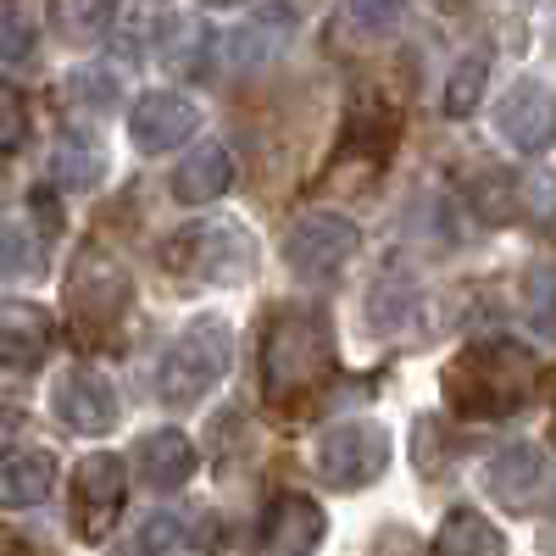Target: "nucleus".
<instances>
[{
	"instance_id": "30",
	"label": "nucleus",
	"mask_w": 556,
	"mask_h": 556,
	"mask_svg": "<svg viewBox=\"0 0 556 556\" xmlns=\"http://www.w3.org/2000/svg\"><path fill=\"white\" fill-rule=\"evenodd\" d=\"M345 12L362 34H390L406 12V0H345Z\"/></svg>"
},
{
	"instance_id": "17",
	"label": "nucleus",
	"mask_w": 556,
	"mask_h": 556,
	"mask_svg": "<svg viewBox=\"0 0 556 556\" xmlns=\"http://www.w3.org/2000/svg\"><path fill=\"white\" fill-rule=\"evenodd\" d=\"M429 556H506V534L473 506H456V513H445Z\"/></svg>"
},
{
	"instance_id": "29",
	"label": "nucleus",
	"mask_w": 556,
	"mask_h": 556,
	"mask_svg": "<svg viewBox=\"0 0 556 556\" xmlns=\"http://www.w3.org/2000/svg\"><path fill=\"white\" fill-rule=\"evenodd\" d=\"M34 56V17L17 7H0V62H28Z\"/></svg>"
},
{
	"instance_id": "1",
	"label": "nucleus",
	"mask_w": 556,
	"mask_h": 556,
	"mask_svg": "<svg viewBox=\"0 0 556 556\" xmlns=\"http://www.w3.org/2000/svg\"><path fill=\"white\" fill-rule=\"evenodd\" d=\"M540 390V362L518 340H473L445 367V406L468 424L518 417Z\"/></svg>"
},
{
	"instance_id": "11",
	"label": "nucleus",
	"mask_w": 556,
	"mask_h": 556,
	"mask_svg": "<svg viewBox=\"0 0 556 556\" xmlns=\"http://www.w3.org/2000/svg\"><path fill=\"white\" fill-rule=\"evenodd\" d=\"M195 123H201L195 101L178 96V89H151V96H139L134 112H128V134H134V146L146 156L184 146V139L195 134Z\"/></svg>"
},
{
	"instance_id": "15",
	"label": "nucleus",
	"mask_w": 556,
	"mask_h": 556,
	"mask_svg": "<svg viewBox=\"0 0 556 556\" xmlns=\"http://www.w3.org/2000/svg\"><path fill=\"white\" fill-rule=\"evenodd\" d=\"M545 479V456L540 445H506L484 462V490L501 501V506H529L534 490Z\"/></svg>"
},
{
	"instance_id": "32",
	"label": "nucleus",
	"mask_w": 556,
	"mask_h": 556,
	"mask_svg": "<svg viewBox=\"0 0 556 556\" xmlns=\"http://www.w3.org/2000/svg\"><path fill=\"white\" fill-rule=\"evenodd\" d=\"M529 312L540 317V329H556V267L529 273Z\"/></svg>"
},
{
	"instance_id": "6",
	"label": "nucleus",
	"mask_w": 556,
	"mask_h": 556,
	"mask_svg": "<svg viewBox=\"0 0 556 556\" xmlns=\"http://www.w3.org/2000/svg\"><path fill=\"white\" fill-rule=\"evenodd\" d=\"M390 434L384 424H334L317 434V473L329 490H362L384 473Z\"/></svg>"
},
{
	"instance_id": "8",
	"label": "nucleus",
	"mask_w": 556,
	"mask_h": 556,
	"mask_svg": "<svg viewBox=\"0 0 556 556\" xmlns=\"http://www.w3.org/2000/svg\"><path fill=\"white\" fill-rule=\"evenodd\" d=\"M356 256V223L340 212H301L285 235V262L301 278H329Z\"/></svg>"
},
{
	"instance_id": "16",
	"label": "nucleus",
	"mask_w": 556,
	"mask_h": 556,
	"mask_svg": "<svg viewBox=\"0 0 556 556\" xmlns=\"http://www.w3.org/2000/svg\"><path fill=\"white\" fill-rule=\"evenodd\" d=\"M228 184H235V156H228V146H217V139H206V146H195L190 156L178 162L173 173V195L184 206H206L217 201Z\"/></svg>"
},
{
	"instance_id": "21",
	"label": "nucleus",
	"mask_w": 556,
	"mask_h": 556,
	"mask_svg": "<svg viewBox=\"0 0 556 556\" xmlns=\"http://www.w3.org/2000/svg\"><path fill=\"white\" fill-rule=\"evenodd\" d=\"M484 84H490V51H468L451 78H445V112L451 117H468L479 101H484Z\"/></svg>"
},
{
	"instance_id": "26",
	"label": "nucleus",
	"mask_w": 556,
	"mask_h": 556,
	"mask_svg": "<svg viewBox=\"0 0 556 556\" xmlns=\"http://www.w3.org/2000/svg\"><path fill=\"white\" fill-rule=\"evenodd\" d=\"M518 223H556V178L518 173Z\"/></svg>"
},
{
	"instance_id": "28",
	"label": "nucleus",
	"mask_w": 556,
	"mask_h": 556,
	"mask_svg": "<svg viewBox=\"0 0 556 556\" xmlns=\"http://www.w3.org/2000/svg\"><path fill=\"white\" fill-rule=\"evenodd\" d=\"M39 235L28 228H0V278H28L39 267Z\"/></svg>"
},
{
	"instance_id": "20",
	"label": "nucleus",
	"mask_w": 556,
	"mask_h": 556,
	"mask_svg": "<svg viewBox=\"0 0 556 556\" xmlns=\"http://www.w3.org/2000/svg\"><path fill=\"white\" fill-rule=\"evenodd\" d=\"M295 28V12L290 7H267V17H256L251 28H240L228 39V62L235 67H262L267 56H278V39Z\"/></svg>"
},
{
	"instance_id": "9",
	"label": "nucleus",
	"mask_w": 556,
	"mask_h": 556,
	"mask_svg": "<svg viewBox=\"0 0 556 556\" xmlns=\"http://www.w3.org/2000/svg\"><path fill=\"white\" fill-rule=\"evenodd\" d=\"M51 406L73 434H112L117 412H123L112 379L96 374V367H67V374L56 379V390H51Z\"/></svg>"
},
{
	"instance_id": "24",
	"label": "nucleus",
	"mask_w": 556,
	"mask_h": 556,
	"mask_svg": "<svg viewBox=\"0 0 556 556\" xmlns=\"http://www.w3.org/2000/svg\"><path fill=\"white\" fill-rule=\"evenodd\" d=\"M173 34V17L167 12H134L123 17L117 28V51L134 56V62H146V56H162V39Z\"/></svg>"
},
{
	"instance_id": "22",
	"label": "nucleus",
	"mask_w": 556,
	"mask_h": 556,
	"mask_svg": "<svg viewBox=\"0 0 556 556\" xmlns=\"http://www.w3.org/2000/svg\"><path fill=\"white\" fill-rule=\"evenodd\" d=\"M112 12H117V0H51V17L67 39H101L112 28Z\"/></svg>"
},
{
	"instance_id": "5",
	"label": "nucleus",
	"mask_w": 556,
	"mask_h": 556,
	"mask_svg": "<svg viewBox=\"0 0 556 556\" xmlns=\"http://www.w3.org/2000/svg\"><path fill=\"white\" fill-rule=\"evenodd\" d=\"M134 301V278L123 273V262L101 245H84L73 256V273H67V312L78 323L84 340H106L123 312Z\"/></svg>"
},
{
	"instance_id": "31",
	"label": "nucleus",
	"mask_w": 556,
	"mask_h": 556,
	"mask_svg": "<svg viewBox=\"0 0 556 556\" xmlns=\"http://www.w3.org/2000/svg\"><path fill=\"white\" fill-rule=\"evenodd\" d=\"M28 139V106L12 84H0V151H17Z\"/></svg>"
},
{
	"instance_id": "33",
	"label": "nucleus",
	"mask_w": 556,
	"mask_h": 556,
	"mask_svg": "<svg viewBox=\"0 0 556 556\" xmlns=\"http://www.w3.org/2000/svg\"><path fill=\"white\" fill-rule=\"evenodd\" d=\"M17 424H23V417H17L12 406H0V451H7V445H12V434H17Z\"/></svg>"
},
{
	"instance_id": "25",
	"label": "nucleus",
	"mask_w": 556,
	"mask_h": 556,
	"mask_svg": "<svg viewBox=\"0 0 556 556\" xmlns=\"http://www.w3.org/2000/svg\"><path fill=\"white\" fill-rule=\"evenodd\" d=\"M51 173H56L62 190H89V184H101L106 156H101V151H89V146H78V139H73V146H62V151H56Z\"/></svg>"
},
{
	"instance_id": "10",
	"label": "nucleus",
	"mask_w": 556,
	"mask_h": 556,
	"mask_svg": "<svg viewBox=\"0 0 556 556\" xmlns=\"http://www.w3.org/2000/svg\"><path fill=\"white\" fill-rule=\"evenodd\" d=\"M495 134L518 151H551L556 146V96L540 84V78H518L513 89L501 96V112H495Z\"/></svg>"
},
{
	"instance_id": "12",
	"label": "nucleus",
	"mask_w": 556,
	"mask_h": 556,
	"mask_svg": "<svg viewBox=\"0 0 556 556\" xmlns=\"http://www.w3.org/2000/svg\"><path fill=\"white\" fill-rule=\"evenodd\" d=\"M323 534H329V518H323V506L312 495H273L267 513H262V545L267 556H312L323 545Z\"/></svg>"
},
{
	"instance_id": "35",
	"label": "nucleus",
	"mask_w": 556,
	"mask_h": 556,
	"mask_svg": "<svg viewBox=\"0 0 556 556\" xmlns=\"http://www.w3.org/2000/svg\"><path fill=\"white\" fill-rule=\"evenodd\" d=\"M0 556H17V551H12V540H0Z\"/></svg>"
},
{
	"instance_id": "3",
	"label": "nucleus",
	"mask_w": 556,
	"mask_h": 556,
	"mask_svg": "<svg viewBox=\"0 0 556 556\" xmlns=\"http://www.w3.org/2000/svg\"><path fill=\"white\" fill-rule=\"evenodd\" d=\"M228 362H235V334H228V323L223 317H195L190 329L162 351L156 395L167 406H195V401H206L223 384Z\"/></svg>"
},
{
	"instance_id": "36",
	"label": "nucleus",
	"mask_w": 556,
	"mask_h": 556,
	"mask_svg": "<svg viewBox=\"0 0 556 556\" xmlns=\"http://www.w3.org/2000/svg\"><path fill=\"white\" fill-rule=\"evenodd\" d=\"M551 545H556V506H551Z\"/></svg>"
},
{
	"instance_id": "27",
	"label": "nucleus",
	"mask_w": 556,
	"mask_h": 556,
	"mask_svg": "<svg viewBox=\"0 0 556 556\" xmlns=\"http://www.w3.org/2000/svg\"><path fill=\"white\" fill-rule=\"evenodd\" d=\"M184 534H190V529H184L178 513H151L146 523L134 529V551H139V556H167V551L184 545Z\"/></svg>"
},
{
	"instance_id": "2",
	"label": "nucleus",
	"mask_w": 556,
	"mask_h": 556,
	"mask_svg": "<svg viewBox=\"0 0 556 556\" xmlns=\"http://www.w3.org/2000/svg\"><path fill=\"white\" fill-rule=\"evenodd\" d=\"M334 367V334H329V312L290 301L278 306L262 340V390L273 406H295L306 401Z\"/></svg>"
},
{
	"instance_id": "14",
	"label": "nucleus",
	"mask_w": 556,
	"mask_h": 556,
	"mask_svg": "<svg viewBox=\"0 0 556 556\" xmlns=\"http://www.w3.org/2000/svg\"><path fill=\"white\" fill-rule=\"evenodd\" d=\"M134 462H139V479H146L151 490H184L201 456H195L190 434H178V429H151L146 440L134 445Z\"/></svg>"
},
{
	"instance_id": "7",
	"label": "nucleus",
	"mask_w": 556,
	"mask_h": 556,
	"mask_svg": "<svg viewBox=\"0 0 556 556\" xmlns=\"http://www.w3.org/2000/svg\"><path fill=\"white\" fill-rule=\"evenodd\" d=\"M123 495H128L123 456H112V451L84 456L78 473H73V529H78V540H89V545L106 540L117 513H123Z\"/></svg>"
},
{
	"instance_id": "19",
	"label": "nucleus",
	"mask_w": 556,
	"mask_h": 556,
	"mask_svg": "<svg viewBox=\"0 0 556 556\" xmlns=\"http://www.w3.org/2000/svg\"><path fill=\"white\" fill-rule=\"evenodd\" d=\"M412 295H417V285H412L406 262L390 256V262L379 267V278H374V290H367V306H362V312H367V323H374L379 334H390V329H401V323H406Z\"/></svg>"
},
{
	"instance_id": "4",
	"label": "nucleus",
	"mask_w": 556,
	"mask_h": 556,
	"mask_svg": "<svg viewBox=\"0 0 556 556\" xmlns=\"http://www.w3.org/2000/svg\"><path fill=\"white\" fill-rule=\"evenodd\" d=\"M162 262L195 285H245L256 273V240L245 223H195L162 245Z\"/></svg>"
},
{
	"instance_id": "23",
	"label": "nucleus",
	"mask_w": 556,
	"mask_h": 556,
	"mask_svg": "<svg viewBox=\"0 0 556 556\" xmlns=\"http://www.w3.org/2000/svg\"><path fill=\"white\" fill-rule=\"evenodd\" d=\"M62 96H67L73 112H84V117H106V112L117 106V78L101 73V67H78V73L62 84Z\"/></svg>"
},
{
	"instance_id": "34",
	"label": "nucleus",
	"mask_w": 556,
	"mask_h": 556,
	"mask_svg": "<svg viewBox=\"0 0 556 556\" xmlns=\"http://www.w3.org/2000/svg\"><path fill=\"white\" fill-rule=\"evenodd\" d=\"M201 7H240V0H201Z\"/></svg>"
},
{
	"instance_id": "13",
	"label": "nucleus",
	"mask_w": 556,
	"mask_h": 556,
	"mask_svg": "<svg viewBox=\"0 0 556 556\" xmlns=\"http://www.w3.org/2000/svg\"><path fill=\"white\" fill-rule=\"evenodd\" d=\"M51 351V312L34 306V301H0V367H28L45 362Z\"/></svg>"
},
{
	"instance_id": "18",
	"label": "nucleus",
	"mask_w": 556,
	"mask_h": 556,
	"mask_svg": "<svg viewBox=\"0 0 556 556\" xmlns=\"http://www.w3.org/2000/svg\"><path fill=\"white\" fill-rule=\"evenodd\" d=\"M56 484V462L51 451H23L0 462V506H39Z\"/></svg>"
}]
</instances>
